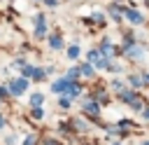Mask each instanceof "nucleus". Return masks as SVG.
I'll use <instances>...</instances> for the list:
<instances>
[{"instance_id":"f257e3e1","label":"nucleus","mask_w":149,"mask_h":145,"mask_svg":"<svg viewBox=\"0 0 149 145\" xmlns=\"http://www.w3.org/2000/svg\"><path fill=\"white\" fill-rule=\"evenodd\" d=\"M9 89H12V94H21L26 89V80H12L9 82Z\"/></svg>"},{"instance_id":"f03ea898","label":"nucleus","mask_w":149,"mask_h":145,"mask_svg":"<svg viewBox=\"0 0 149 145\" xmlns=\"http://www.w3.org/2000/svg\"><path fill=\"white\" fill-rule=\"evenodd\" d=\"M128 19H130L133 23H142V14H137V12H133V9L128 12Z\"/></svg>"},{"instance_id":"7ed1b4c3","label":"nucleus","mask_w":149,"mask_h":145,"mask_svg":"<svg viewBox=\"0 0 149 145\" xmlns=\"http://www.w3.org/2000/svg\"><path fill=\"white\" fill-rule=\"evenodd\" d=\"M42 98H44L42 94H33V96H30V103H33V105H40V103H42Z\"/></svg>"},{"instance_id":"20e7f679","label":"nucleus","mask_w":149,"mask_h":145,"mask_svg":"<svg viewBox=\"0 0 149 145\" xmlns=\"http://www.w3.org/2000/svg\"><path fill=\"white\" fill-rule=\"evenodd\" d=\"M68 56H70V58H77V56H79V49H77V47H70V49H68Z\"/></svg>"},{"instance_id":"39448f33","label":"nucleus","mask_w":149,"mask_h":145,"mask_svg":"<svg viewBox=\"0 0 149 145\" xmlns=\"http://www.w3.org/2000/svg\"><path fill=\"white\" fill-rule=\"evenodd\" d=\"M79 72H81V75H86V77H88V75H91V72H93V70H91V65H88V63H86V65H81V68H79Z\"/></svg>"},{"instance_id":"423d86ee","label":"nucleus","mask_w":149,"mask_h":145,"mask_svg":"<svg viewBox=\"0 0 149 145\" xmlns=\"http://www.w3.org/2000/svg\"><path fill=\"white\" fill-rule=\"evenodd\" d=\"M86 110H88L91 115H95V112H98V105H95V103H86Z\"/></svg>"},{"instance_id":"0eeeda50","label":"nucleus","mask_w":149,"mask_h":145,"mask_svg":"<svg viewBox=\"0 0 149 145\" xmlns=\"http://www.w3.org/2000/svg\"><path fill=\"white\" fill-rule=\"evenodd\" d=\"M51 47H61V37H51Z\"/></svg>"},{"instance_id":"6e6552de","label":"nucleus","mask_w":149,"mask_h":145,"mask_svg":"<svg viewBox=\"0 0 149 145\" xmlns=\"http://www.w3.org/2000/svg\"><path fill=\"white\" fill-rule=\"evenodd\" d=\"M130 56H142V49H130Z\"/></svg>"},{"instance_id":"1a4fd4ad","label":"nucleus","mask_w":149,"mask_h":145,"mask_svg":"<svg viewBox=\"0 0 149 145\" xmlns=\"http://www.w3.org/2000/svg\"><path fill=\"white\" fill-rule=\"evenodd\" d=\"M2 124H5V122H2V117H0V126H2Z\"/></svg>"},{"instance_id":"9d476101","label":"nucleus","mask_w":149,"mask_h":145,"mask_svg":"<svg viewBox=\"0 0 149 145\" xmlns=\"http://www.w3.org/2000/svg\"><path fill=\"white\" fill-rule=\"evenodd\" d=\"M144 117H149V110H147V112H144Z\"/></svg>"}]
</instances>
